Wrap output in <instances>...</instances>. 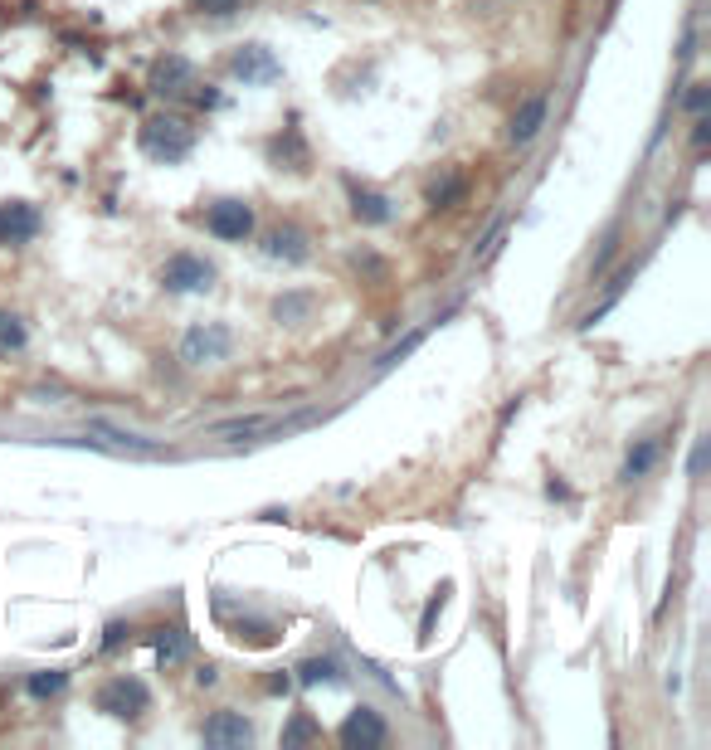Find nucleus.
I'll return each mask as SVG.
<instances>
[{"mask_svg":"<svg viewBox=\"0 0 711 750\" xmlns=\"http://www.w3.org/2000/svg\"><path fill=\"white\" fill-rule=\"evenodd\" d=\"M151 643H156V663L161 668H176V663H186V634L181 629H151Z\"/></svg>","mask_w":711,"mask_h":750,"instance_id":"obj_20","label":"nucleus"},{"mask_svg":"<svg viewBox=\"0 0 711 750\" xmlns=\"http://www.w3.org/2000/svg\"><path fill=\"white\" fill-rule=\"evenodd\" d=\"M137 634V629H132V624H122V619H113V624H108V638H103V653H117V648H122V643H127V638Z\"/></svg>","mask_w":711,"mask_h":750,"instance_id":"obj_29","label":"nucleus"},{"mask_svg":"<svg viewBox=\"0 0 711 750\" xmlns=\"http://www.w3.org/2000/svg\"><path fill=\"white\" fill-rule=\"evenodd\" d=\"M195 682H200V687H215V682H220V668H215V663H205V668L195 673Z\"/></svg>","mask_w":711,"mask_h":750,"instance_id":"obj_32","label":"nucleus"},{"mask_svg":"<svg viewBox=\"0 0 711 750\" xmlns=\"http://www.w3.org/2000/svg\"><path fill=\"white\" fill-rule=\"evenodd\" d=\"M263 259L273 263H307L312 259V239L302 225H273L263 234Z\"/></svg>","mask_w":711,"mask_h":750,"instance_id":"obj_11","label":"nucleus"},{"mask_svg":"<svg viewBox=\"0 0 711 750\" xmlns=\"http://www.w3.org/2000/svg\"><path fill=\"white\" fill-rule=\"evenodd\" d=\"M337 741L346 750H375L390 741V726H385V716L375 712V707H356V712H346V721L337 726Z\"/></svg>","mask_w":711,"mask_h":750,"instance_id":"obj_7","label":"nucleus"},{"mask_svg":"<svg viewBox=\"0 0 711 750\" xmlns=\"http://www.w3.org/2000/svg\"><path fill=\"white\" fill-rule=\"evenodd\" d=\"M93 707L103 716H113V721H137V716L151 707V692L142 677H108L103 687H98V697H93Z\"/></svg>","mask_w":711,"mask_h":750,"instance_id":"obj_2","label":"nucleus"},{"mask_svg":"<svg viewBox=\"0 0 711 750\" xmlns=\"http://www.w3.org/2000/svg\"><path fill=\"white\" fill-rule=\"evenodd\" d=\"M293 682L298 687H341L346 668H341L337 658H327V653H312V658H302L298 668H293Z\"/></svg>","mask_w":711,"mask_h":750,"instance_id":"obj_14","label":"nucleus"},{"mask_svg":"<svg viewBox=\"0 0 711 750\" xmlns=\"http://www.w3.org/2000/svg\"><path fill=\"white\" fill-rule=\"evenodd\" d=\"M239 5H244V0H190V10H195V15H210V20H229Z\"/></svg>","mask_w":711,"mask_h":750,"instance_id":"obj_26","label":"nucleus"},{"mask_svg":"<svg viewBox=\"0 0 711 750\" xmlns=\"http://www.w3.org/2000/svg\"><path fill=\"white\" fill-rule=\"evenodd\" d=\"M546 117H551V98H546V93H531L522 108L512 113V122H507V142H512V147H531V142L541 137Z\"/></svg>","mask_w":711,"mask_h":750,"instance_id":"obj_12","label":"nucleus"},{"mask_svg":"<svg viewBox=\"0 0 711 750\" xmlns=\"http://www.w3.org/2000/svg\"><path fill=\"white\" fill-rule=\"evenodd\" d=\"M254 225H259V215H254L249 200H215V205L205 210V229H210L215 239H225V244H249V239H254Z\"/></svg>","mask_w":711,"mask_h":750,"instance_id":"obj_5","label":"nucleus"},{"mask_svg":"<svg viewBox=\"0 0 711 750\" xmlns=\"http://www.w3.org/2000/svg\"><path fill=\"white\" fill-rule=\"evenodd\" d=\"M288 687H293V677H288V673L268 677V692H288Z\"/></svg>","mask_w":711,"mask_h":750,"instance_id":"obj_33","label":"nucleus"},{"mask_svg":"<svg viewBox=\"0 0 711 750\" xmlns=\"http://www.w3.org/2000/svg\"><path fill=\"white\" fill-rule=\"evenodd\" d=\"M458 200H468V176H463V171H449L444 181H434V186L424 190V205H429V210H453Z\"/></svg>","mask_w":711,"mask_h":750,"instance_id":"obj_18","label":"nucleus"},{"mask_svg":"<svg viewBox=\"0 0 711 750\" xmlns=\"http://www.w3.org/2000/svg\"><path fill=\"white\" fill-rule=\"evenodd\" d=\"M614 254H619V229H609V239H604V249H599V259H595V268H590V278H599L609 263H614Z\"/></svg>","mask_w":711,"mask_h":750,"instance_id":"obj_30","label":"nucleus"},{"mask_svg":"<svg viewBox=\"0 0 711 750\" xmlns=\"http://www.w3.org/2000/svg\"><path fill=\"white\" fill-rule=\"evenodd\" d=\"M419 341H424V327H419V332H410V337H405V341H395V346H390V351H385V356L375 361V375H385V371H390V366H400V361L410 356V351H414V346H419Z\"/></svg>","mask_w":711,"mask_h":750,"instance_id":"obj_24","label":"nucleus"},{"mask_svg":"<svg viewBox=\"0 0 711 750\" xmlns=\"http://www.w3.org/2000/svg\"><path fill=\"white\" fill-rule=\"evenodd\" d=\"M278 634H283V629L268 624V619H239V624H234V643H239V648H273Z\"/></svg>","mask_w":711,"mask_h":750,"instance_id":"obj_19","label":"nucleus"},{"mask_svg":"<svg viewBox=\"0 0 711 750\" xmlns=\"http://www.w3.org/2000/svg\"><path fill=\"white\" fill-rule=\"evenodd\" d=\"M229 74L239 78L244 88H268V83L283 78V64H278V54L268 44H239L234 59H229Z\"/></svg>","mask_w":711,"mask_h":750,"instance_id":"obj_6","label":"nucleus"},{"mask_svg":"<svg viewBox=\"0 0 711 750\" xmlns=\"http://www.w3.org/2000/svg\"><path fill=\"white\" fill-rule=\"evenodd\" d=\"M351 220L356 225H390L395 205H390V195H380L371 186H351Z\"/></svg>","mask_w":711,"mask_h":750,"instance_id":"obj_13","label":"nucleus"},{"mask_svg":"<svg viewBox=\"0 0 711 750\" xmlns=\"http://www.w3.org/2000/svg\"><path fill=\"white\" fill-rule=\"evenodd\" d=\"M707 103H711V83H707V78H692V83H687V93H682V108L697 117V113H707Z\"/></svg>","mask_w":711,"mask_h":750,"instance_id":"obj_25","label":"nucleus"},{"mask_svg":"<svg viewBox=\"0 0 711 750\" xmlns=\"http://www.w3.org/2000/svg\"><path fill=\"white\" fill-rule=\"evenodd\" d=\"M234 351V332L225 322H195L186 337H181V361L186 366H220Z\"/></svg>","mask_w":711,"mask_h":750,"instance_id":"obj_3","label":"nucleus"},{"mask_svg":"<svg viewBox=\"0 0 711 750\" xmlns=\"http://www.w3.org/2000/svg\"><path fill=\"white\" fill-rule=\"evenodd\" d=\"M200 741L210 750L249 746V741H254V721L244 712H234V707H220V712H210V721L200 726Z\"/></svg>","mask_w":711,"mask_h":750,"instance_id":"obj_8","label":"nucleus"},{"mask_svg":"<svg viewBox=\"0 0 711 750\" xmlns=\"http://www.w3.org/2000/svg\"><path fill=\"white\" fill-rule=\"evenodd\" d=\"M444 595H449V590H439L434 600L424 604V619H419V643H429V638H434V619H439V609H444Z\"/></svg>","mask_w":711,"mask_h":750,"instance_id":"obj_27","label":"nucleus"},{"mask_svg":"<svg viewBox=\"0 0 711 750\" xmlns=\"http://www.w3.org/2000/svg\"><path fill=\"white\" fill-rule=\"evenodd\" d=\"M687 142H692V151H697V156L707 151V142H711V117L707 113L692 117V132H687Z\"/></svg>","mask_w":711,"mask_h":750,"instance_id":"obj_28","label":"nucleus"},{"mask_svg":"<svg viewBox=\"0 0 711 750\" xmlns=\"http://www.w3.org/2000/svg\"><path fill=\"white\" fill-rule=\"evenodd\" d=\"M161 288L166 293H210L215 288V263L200 254H171L161 263Z\"/></svg>","mask_w":711,"mask_h":750,"instance_id":"obj_4","label":"nucleus"},{"mask_svg":"<svg viewBox=\"0 0 711 750\" xmlns=\"http://www.w3.org/2000/svg\"><path fill=\"white\" fill-rule=\"evenodd\" d=\"M317 736H322V731L312 726V716L298 712L288 726H283V736H278V741H283V750H288V746H307V741H317Z\"/></svg>","mask_w":711,"mask_h":750,"instance_id":"obj_23","label":"nucleus"},{"mask_svg":"<svg viewBox=\"0 0 711 750\" xmlns=\"http://www.w3.org/2000/svg\"><path fill=\"white\" fill-rule=\"evenodd\" d=\"M687 473H692V483H702V473H707V439H697V449L687 458Z\"/></svg>","mask_w":711,"mask_h":750,"instance_id":"obj_31","label":"nucleus"},{"mask_svg":"<svg viewBox=\"0 0 711 750\" xmlns=\"http://www.w3.org/2000/svg\"><path fill=\"white\" fill-rule=\"evenodd\" d=\"M64 687H69V673H64V668H44V673H30V677H25V692H30L35 702L64 697Z\"/></svg>","mask_w":711,"mask_h":750,"instance_id":"obj_21","label":"nucleus"},{"mask_svg":"<svg viewBox=\"0 0 711 750\" xmlns=\"http://www.w3.org/2000/svg\"><path fill=\"white\" fill-rule=\"evenodd\" d=\"M147 88L156 98H186L190 88H195V64H190L186 54H161V59L151 64Z\"/></svg>","mask_w":711,"mask_h":750,"instance_id":"obj_9","label":"nucleus"},{"mask_svg":"<svg viewBox=\"0 0 711 750\" xmlns=\"http://www.w3.org/2000/svg\"><path fill=\"white\" fill-rule=\"evenodd\" d=\"M268 161H273V166L288 161V171H307V166H312V151H307V142L298 137V127H283V132L268 142Z\"/></svg>","mask_w":711,"mask_h":750,"instance_id":"obj_15","label":"nucleus"},{"mask_svg":"<svg viewBox=\"0 0 711 750\" xmlns=\"http://www.w3.org/2000/svg\"><path fill=\"white\" fill-rule=\"evenodd\" d=\"M44 220H39V210L30 200H5L0 205V249H20V244H30Z\"/></svg>","mask_w":711,"mask_h":750,"instance_id":"obj_10","label":"nucleus"},{"mask_svg":"<svg viewBox=\"0 0 711 750\" xmlns=\"http://www.w3.org/2000/svg\"><path fill=\"white\" fill-rule=\"evenodd\" d=\"M25 341H30L25 317H20V312H0V351H5V356H10V351H25Z\"/></svg>","mask_w":711,"mask_h":750,"instance_id":"obj_22","label":"nucleus"},{"mask_svg":"<svg viewBox=\"0 0 711 750\" xmlns=\"http://www.w3.org/2000/svg\"><path fill=\"white\" fill-rule=\"evenodd\" d=\"M142 151H147L151 161H161V166H181L190 151H195V127H190L186 117H171V113H156L142 122Z\"/></svg>","mask_w":711,"mask_h":750,"instance_id":"obj_1","label":"nucleus"},{"mask_svg":"<svg viewBox=\"0 0 711 750\" xmlns=\"http://www.w3.org/2000/svg\"><path fill=\"white\" fill-rule=\"evenodd\" d=\"M658 458H663V439L658 434H648V439H638L629 458H624V468H619V483H638V478H648L653 468H658Z\"/></svg>","mask_w":711,"mask_h":750,"instance_id":"obj_16","label":"nucleus"},{"mask_svg":"<svg viewBox=\"0 0 711 750\" xmlns=\"http://www.w3.org/2000/svg\"><path fill=\"white\" fill-rule=\"evenodd\" d=\"M312 312H317V293H278L273 298V322H283V327H302V322H312Z\"/></svg>","mask_w":711,"mask_h":750,"instance_id":"obj_17","label":"nucleus"}]
</instances>
